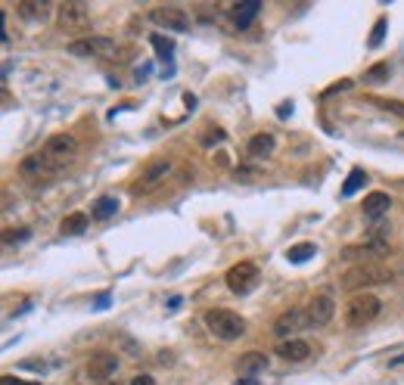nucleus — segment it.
<instances>
[{"label": "nucleus", "instance_id": "nucleus-6", "mask_svg": "<svg viewBox=\"0 0 404 385\" xmlns=\"http://www.w3.org/2000/svg\"><path fill=\"white\" fill-rule=\"evenodd\" d=\"M255 286H258V267H255L252 261H240V264H234L227 270V289L230 292L246 296V292H252Z\"/></svg>", "mask_w": 404, "mask_h": 385}, {"label": "nucleus", "instance_id": "nucleus-30", "mask_svg": "<svg viewBox=\"0 0 404 385\" xmlns=\"http://www.w3.org/2000/svg\"><path fill=\"white\" fill-rule=\"evenodd\" d=\"M4 240H6V242H13V240H28V230H19V233L6 230V233H4Z\"/></svg>", "mask_w": 404, "mask_h": 385}, {"label": "nucleus", "instance_id": "nucleus-8", "mask_svg": "<svg viewBox=\"0 0 404 385\" xmlns=\"http://www.w3.org/2000/svg\"><path fill=\"white\" fill-rule=\"evenodd\" d=\"M171 174V162H153V165L143 168V174L134 180V186L131 190L134 193H153L159 184H165V177Z\"/></svg>", "mask_w": 404, "mask_h": 385}, {"label": "nucleus", "instance_id": "nucleus-27", "mask_svg": "<svg viewBox=\"0 0 404 385\" xmlns=\"http://www.w3.org/2000/svg\"><path fill=\"white\" fill-rule=\"evenodd\" d=\"M386 26H389L386 19H376L373 31H370V47H379V44H383V38H386Z\"/></svg>", "mask_w": 404, "mask_h": 385}, {"label": "nucleus", "instance_id": "nucleus-2", "mask_svg": "<svg viewBox=\"0 0 404 385\" xmlns=\"http://www.w3.org/2000/svg\"><path fill=\"white\" fill-rule=\"evenodd\" d=\"M395 274L389 267H379V264H354L351 270L342 274V289L345 292H367L370 286H379V283H392Z\"/></svg>", "mask_w": 404, "mask_h": 385}, {"label": "nucleus", "instance_id": "nucleus-18", "mask_svg": "<svg viewBox=\"0 0 404 385\" xmlns=\"http://www.w3.org/2000/svg\"><path fill=\"white\" fill-rule=\"evenodd\" d=\"M258 10H261L258 0H243V4H236V6H234V22H236L240 28H249V26H252V19L258 16Z\"/></svg>", "mask_w": 404, "mask_h": 385}, {"label": "nucleus", "instance_id": "nucleus-16", "mask_svg": "<svg viewBox=\"0 0 404 385\" xmlns=\"http://www.w3.org/2000/svg\"><path fill=\"white\" fill-rule=\"evenodd\" d=\"M389 208H392V199H389V193H383V190L370 193L364 199V218H370V221H379Z\"/></svg>", "mask_w": 404, "mask_h": 385}, {"label": "nucleus", "instance_id": "nucleus-22", "mask_svg": "<svg viewBox=\"0 0 404 385\" xmlns=\"http://www.w3.org/2000/svg\"><path fill=\"white\" fill-rule=\"evenodd\" d=\"M392 78V65L389 62H376L364 72V84H383V81Z\"/></svg>", "mask_w": 404, "mask_h": 385}, {"label": "nucleus", "instance_id": "nucleus-13", "mask_svg": "<svg viewBox=\"0 0 404 385\" xmlns=\"http://www.w3.org/2000/svg\"><path fill=\"white\" fill-rule=\"evenodd\" d=\"M305 314H308L311 326H327L329 320H333V314H336V301L329 296H315L308 301V308H305Z\"/></svg>", "mask_w": 404, "mask_h": 385}, {"label": "nucleus", "instance_id": "nucleus-11", "mask_svg": "<svg viewBox=\"0 0 404 385\" xmlns=\"http://www.w3.org/2000/svg\"><path fill=\"white\" fill-rule=\"evenodd\" d=\"M150 19L155 26H165L171 31H187L190 28V16L184 10H178V6H155L150 13Z\"/></svg>", "mask_w": 404, "mask_h": 385}, {"label": "nucleus", "instance_id": "nucleus-23", "mask_svg": "<svg viewBox=\"0 0 404 385\" xmlns=\"http://www.w3.org/2000/svg\"><path fill=\"white\" fill-rule=\"evenodd\" d=\"M367 186V174L361 168H354L349 177H345V184H342V196H354L358 190H364Z\"/></svg>", "mask_w": 404, "mask_h": 385}, {"label": "nucleus", "instance_id": "nucleus-1", "mask_svg": "<svg viewBox=\"0 0 404 385\" xmlns=\"http://www.w3.org/2000/svg\"><path fill=\"white\" fill-rule=\"evenodd\" d=\"M75 155H78V140H75V137H72V134H53L50 140L44 143V150H40V152L22 159L19 171L28 180L53 177V174H60V171L69 168L72 162H75Z\"/></svg>", "mask_w": 404, "mask_h": 385}, {"label": "nucleus", "instance_id": "nucleus-26", "mask_svg": "<svg viewBox=\"0 0 404 385\" xmlns=\"http://www.w3.org/2000/svg\"><path fill=\"white\" fill-rule=\"evenodd\" d=\"M153 47H155V53H159L162 60H171V56H175V44H171L165 35H153Z\"/></svg>", "mask_w": 404, "mask_h": 385}, {"label": "nucleus", "instance_id": "nucleus-24", "mask_svg": "<svg viewBox=\"0 0 404 385\" xmlns=\"http://www.w3.org/2000/svg\"><path fill=\"white\" fill-rule=\"evenodd\" d=\"M115 211H119V199H112V196H100V199H97V206H94V218L97 221H106V218H112Z\"/></svg>", "mask_w": 404, "mask_h": 385}, {"label": "nucleus", "instance_id": "nucleus-29", "mask_svg": "<svg viewBox=\"0 0 404 385\" xmlns=\"http://www.w3.org/2000/svg\"><path fill=\"white\" fill-rule=\"evenodd\" d=\"M255 174H258L255 168H236V180H252Z\"/></svg>", "mask_w": 404, "mask_h": 385}, {"label": "nucleus", "instance_id": "nucleus-17", "mask_svg": "<svg viewBox=\"0 0 404 385\" xmlns=\"http://www.w3.org/2000/svg\"><path fill=\"white\" fill-rule=\"evenodd\" d=\"M236 370L243 376H258V373L268 370V357L261 355V351H246V355L236 360Z\"/></svg>", "mask_w": 404, "mask_h": 385}, {"label": "nucleus", "instance_id": "nucleus-5", "mask_svg": "<svg viewBox=\"0 0 404 385\" xmlns=\"http://www.w3.org/2000/svg\"><path fill=\"white\" fill-rule=\"evenodd\" d=\"M56 22H60V31H65V35H84V31L90 28V13H87L84 4L72 0V4H62L60 6Z\"/></svg>", "mask_w": 404, "mask_h": 385}, {"label": "nucleus", "instance_id": "nucleus-7", "mask_svg": "<svg viewBox=\"0 0 404 385\" xmlns=\"http://www.w3.org/2000/svg\"><path fill=\"white\" fill-rule=\"evenodd\" d=\"M87 379L90 382H112V376L119 373V357L112 355V351H97V355L87 357Z\"/></svg>", "mask_w": 404, "mask_h": 385}, {"label": "nucleus", "instance_id": "nucleus-21", "mask_svg": "<svg viewBox=\"0 0 404 385\" xmlns=\"http://www.w3.org/2000/svg\"><path fill=\"white\" fill-rule=\"evenodd\" d=\"M315 255H317V245L299 242V245H293V249L286 252V261H290V264H305V261H311Z\"/></svg>", "mask_w": 404, "mask_h": 385}, {"label": "nucleus", "instance_id": "nucleus-9", "mask_svg": "<svg viewBox=\"0 0 404 385\" xmlns=\"http://www.w3.org/2000/svg\"><path fill=\"white\" fill-rule=\"evenodd\" d=\"M69 53L75 56H115L112 38H78L69 44Z\"/></svg>", "mask_w": 404, "mask_h": 385}, {"label": "nucleus", "instance_id": "nucleus-34", "mask_svg": "<svg viewBox=\"0 0 404 385\" xmlns=\"http://www.w3.org/2000/svg\"><path fill=\"white\" fill-rule=\"evenodd\" d=\"M392 364H395V367H401V364H404V355H398V357L392 360Z\"/></svg>", "mask_w": 404, "mask_h": 385}, {"label": "nucleus", "instance_id": "nucleus-31", "mask_svg": "<svg viewBox=\"0 0 404 385\" xmlns=\"http://www.w3.org/2000/svg\"><path fill=\"white\" fill-rule=\"evenodd\" d=\"M0 385H40V382H26V379H13V376H4Z\"/></svg>", "mask_w": 404, "mask_h": 385}, {"label": "nucleus", "instance_id": "nucleus-35", "mask_svg": "<svg viewBox=\"0 0 404 385\" xmlns=\"http://www.w3.org/2000/svg\"><path fill=\"white\" fill-rule=\"evenodd\" d=\"M106 385H115V382H106Z\"/></svg>", "mask_w": 404, "mask_h": 385}, {"label": "nucleus", "instance_id": "nucleus-14", "mask_svg": "<svg viewBox=\"0 0 404 385\" xmlns=\"http://www.w3.org/2000/svg\"><path fill=\"white\" fill-rule=\"evenodd\" d=\"M277 355L283 360H290V364H302V360L311 357V345L308 342H302V339H286V342H280L277 345Z\"/></svg>", "mask_w": 404, "mask_h": 385}, {"label": "nucleus", "instance_id": "nucleus-25", "mask_svg": "<svg viewBox=\"0 0 404 385\" xmlns=\"http://www.w3.org/2000/svg\"><path fill=\"white\" fill-rule=\"evenodd\" d=\"M370 100H373V106H379V109H386V112H392V116L404 118V103L401 100H386V96H370Z\"/></svg>", "mask_w": 404, "mask_h": 385}, {"label": "nucleus", "instance_id": "nucleus-3", "mask_svg": "<svg viewBox=\"0 0 404 385\" xmlns=\"http://www.w3.org/2000/svg\"><path fill=\"white\" fill-rule=\"evenodd\" d=\"M202 320H205V326H209L212 335H218V339H224V342H234V339H240V335L246 333V320L240 314H234V311H227V308L205 311Z\"/></svg>", "mask_w": 404, "mask_h": 385}, {"label": "nucleus", "instance_id": "nucleus-10", "mask_svg": "<svg viewBox=\"0 0 404 385\" xmlns=\"http://www.w3.org/2000/svg\"><path fill=\"white\" fill-rule=\"evenodd\" d=\"M389 242H383V240H373V242H364V245H349V249L342 252V258L345 261H361V264H370L373 258H383V255H389Z\"/></svg>", "mask_w": 404, "mask_h": 385}, {"label": "nucleus", "instance_id": "nucleus-20", "mask_svg": "<svg viewBox=\"0 0 404 385\" xmlns=\"http://www.w3.org/2000/svg\"><path fill=\"white\" fill-rule=\"evenodd\" d=\"M87 224H90V218H87V215H81V211H75V215L62 218L60 230H62V236H78V233H84V230H87Z\"/></svg>", "mask_w": 404, "mask_h": 385}, {"label": "nucleus", "instance_id": "nucleus-19", "mask_svg": "<svg viewBox=\"0 0 404 385\" xmlns=\"http://www.w3.org/2000/svg\"><path fill=\"white\" fill-rule=\"evenodd\" d=\"M246 150H249V155H255V159H268V155L274 152V137L271 134H255Z\"/></svg>", "mask_w": 404, "mask_h": 385}, {"label": "nucleus", "instance_id": "nucleus-32", "mask_svg": "<svg viewBox=\"0 0 404 385\" xmlns=\"http://www.w3.org/2000/svg\"><path fill=\"white\" fill-rule=\"evenodd\" d=\"M131 385H155V379H153V376H146V373H140V376H137V379L131 382Z\"/></svg>", "mask_w": 404, "mask_h": 385}, {"label": "nucleus", "instance_id": "nucleus-15", "mask_svg": "<svg viewBox=\"0 0 404 385\" xmlns=\"http://www.w3.org/2000/svg\"><path fill=\"white\" fill-rule=\"evenodd\" d=\"M16 16L26 22H40L50 16V0H22L19 6H16Z\"/></svg>", "mask_w": 404, "mask_h": 385}, {"label": "nucleus", "instance_id": "nucleus-12", "mask_svg": "<svg viewBox=\"0 0 404 385\" xmlns=\"http://www.w3.org/2000/svg\"><path fill=\"white\" fill-rule=\"evenodd\" d=\"M305 326H311V323H308V314H305V311H299V308H293V311H286V314L277 317L274 333L286 342V339H293V335L299 333V330H305Z\"/></svg>", "mask_w": 404, "mask_h": 385}, {"label": "nucleus", "instance_id": "nucleus-4", "mask_svg": "<svg viewBox=\"0 0 404 385\" xmlns=\"http://www.w3.org/2000/svg\"><path fill=\"white\" fill-rule=\"evenodd\" d=\"M379 308H383V301H379L373 292H358V296H351L345 301V326H364L370 320H376Z\"/></svg>", "mask_w": 404, "mask_h": 385}, {"label": "nucleus", "instance_id": "nucleus-33", "mask_svg": "<svg viewBox=\"0 0 404 385\" xmlns=\"http://www.w3.org/2000/svg\"><path fill=\"white\" fill-rule=\"evenodd\" d=\"M236 385H258V379H255V376H246V379H240Z\"/></svg>", "mask_w": 404, "mask_h": 385}, {"label": "nucleus", "instance_id": "nucleus-28", "mask_svg": "<svg viewBox=\"0 0 404 385\" xmlns=\"http://www.w3.org/2000/svg\"><path fill=\"white\" fill-rule=\"evenodd\" d=\"M218 140H224V130L221 128H212V130H205L202 134V143H218Z\"/></svg>", "mask_w": 404, "mask_h": 385}]
</instances>
